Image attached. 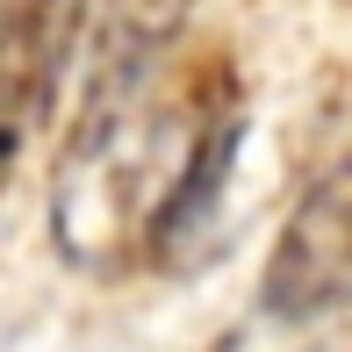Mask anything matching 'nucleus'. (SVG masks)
Returning <instances> with one entry per match:
<instances>
[{
	"label": "nucleus",
	"mask_w": 352,
	"mask_h": 352,
	"mask_svg": "<svg viewBox=\"0 0 352 352\" xmlns=\"http://www.w3.org/2000/svg\"><path fill=\"white\" fill-rule=\"evenodd\" d=\"M187 0H116L87 72L72 137L58 151L51 223L65 259L122 274L137 259H187L209 237L230 180L245 101L223 58L180 51Z\"/></svg>",
	"instance_id": "1"
},
{
	"label": "nucleus",
	"mask_w": 352,
	"mask_h": 352,
	"mask_svg": "<svg viewBox=\"0 0 352 352\" xmlns=\"http://www.w3.org/2000/svg\"><path fill=\"white\" fill-rule=\"evenodd\" d=\"M352 302V144L302 187L274 266H266V316L316 324Z\"/></svg>",
	"instance_id": "2"
},
{
	"label": "nucleus",
	"mask_w": 352,
	"mask_h": 352,
	"mask_svg": "<svg viewBox=\"0 0 352 352\" xmlns=\"http://www.w3.org/2000/svg\"><path fill=\"white\" fill-rule=\"evenodd\" d=\"M94 0H0V166L51 122Z\"/></svg>",
	"instance_id": "3"
}]
</instances>
